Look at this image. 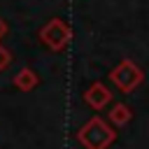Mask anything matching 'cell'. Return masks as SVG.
Wrapping results in <instances>:
<instances>
[{
	"instance_id": "6da1fadb",
	"label": "cell",
	"mask_w": 149,
	"mask_h": 149,
	"mask_svg": "<svg viewBox=\"0 0 149 149\" xmlns=\"http://www.w3.org/2000/svg\"><path fill=\"white\" fill-rule=\"evenodd\" d=\"M79 142L86 147V149H107L112 142H114V130L102 121V119H91L79 133H77Z\"/></svg>"
},
{
	"instance_id": "7a4b0ae2",
	"label": "cell",
	"mask_w": 149,
	"mask_h": 149,
	"mask_svg": "<svg viewBox=\"0 0 149 149\" xmlns=\"http://www.w3.org/2000/svg\"><path fill=\"white\" fill-rule=\"evenodd\" d=\"M109 79L123 91V93H130L137 84H142V79H144V74H142V70L140 68H135L133 65V61H121L112 72H109Z\"/></svg>"
},
{
	"instance_id": "3957f363",
	"label": "cell",
	"mask_w": 149,
	"mask_h": 149,
	"mask_svg": "<svg viewBox=\"0 0 149 149\" xmlns=\"http://www.w3.org/2000/svg\"><path fill=\"white\" fill-rule=\"evenodd\" d=\"M40 37L44 40L47 47H51V49L58 51V49H63V47L68 44V40H70V28H68L61 19H51V21L42 28Z\"/></svg>"
},
{
	"instance_id": "277c9868",
	"label": "cell",
	"mask_w": 149,
	"mask_h": 149,
	"mask_svg": "<svg viewBox=\"0 0 149 149\" xmlns=\"http://www.w3.org/2000/svg\"><path fill=\"white\" fill-rule=\"evenodd\" d=\"M84 100H86L93 109H100V107H105V105L112 100V93H109L107 86H102L100 81H95V84H91L88 91L84 93Z\"/></svg>"
},
{
	"instance_id": "5b68a950",
	"label": "cell",
	"mask_w": 149,
	"mask_h": 149,
	"mask_svg": "<svg viewBox=\"0 0 149 149\" xmlns=\"http://www.w3.org/2000/svg\"><path fill=\"white\" fill-rule=\"evenodd\" d=\"M130 116H133L130 109H128L126 105H121V102L114 105L112 112H109V119H112V123H116V126H126V123L130 121Z\"/></svg>"
},
{
	"instance_id": "8992f818",
	"label": "cell",
	"mask_w": 149,
	"mask_h": 149,
	"mask_svg": "<svg viewBox=\"0 0 149 149\" xmlns=\"http://www.w3.org/2000/svg\"><path fill=\"white\" fill-rule=\"evenodd\" d=\"M14 84L19 86V88H23V91H28V88H33L35 84H37V77H35V72L33 70H21V74L14 79Z\"/></svg>"
},
{
	"instance_id": "52a82bcc",
	"label": "cell",
	"mask_w": 149,
	"mask_h": 149,
	"mask_svg": "<svg viewBox=\"0 0 149 149\" xmlns=\"http://www.w3.org/2000/svg\"><path fill=\"white\" fill-rule=\"evenodd\" d=\"M9 61H12V56H9V51L0 47V70H2V68H7V65H9Z\"/></svg>"
},
{
	"instance_id": "ba28073f",
	"label": "cell",
	"mask_w": 149,
	"mask_h": 149,
	"mask_svg": "<svg viewBox=\"0 0 149 149\" xmlns=\"http://www.w3.org/2000/svg\"><path fill=\"white\" fill-rule=\"evenodd\" d=\"M5 30H7V26H5V21H2V19H0V37H2V35H5Z\"/></svg>"
}]
</instances>
